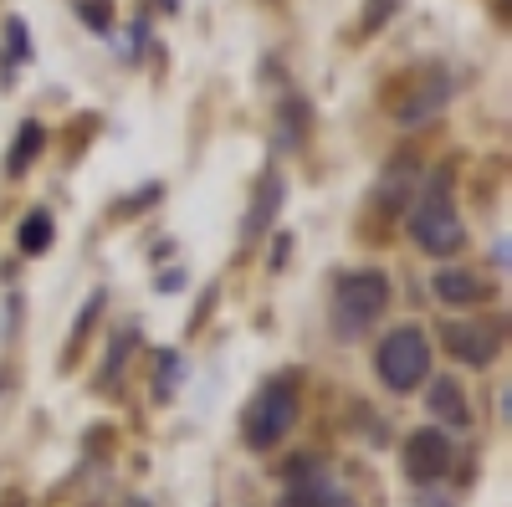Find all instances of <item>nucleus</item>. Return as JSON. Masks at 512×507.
<instances>
[{
    "mask_svg": "<svg viewBox=\"0 0 512 507\" xmlns=\"http://www.w3.org/2000/svg\"><path fill=\"white\" fill-rule=\"evenodd\" d=\"M446 98H451V82L446 77H425V88H415V98H395L390 113L405 123V129H415V123H425L431 113H441Z\"/></svg>",
    "mask_w": 512,
    "mask_h": 507,
    "instance_id": "nucleus-7",
    "label": "nucleus"
},
{
    "mask_svg": "<svg viewBox=\"0 0 512 507\" xmlns=\"http://www.w3.org/2000/svg\"><path fill=\"white\" fill-rule=\"evenodd\" d=\"M384 308H390V277L384 272H354L333 292V333L359 338L384 318Z\"/></svg>",
    "mask_w": 512,
    "mask_h": 507,
    "instance_id": "nucleus-1",
    "label": "nucleus"
},
{
    "mask_svg": "<svg viewBox=\"0 0 512 507\" xmlns=\"http://www.w3.org/2000/svg\"><path fill=\"white\" fill-rule=\"evenodd\" d=\"M446 349L461 364L487 369L497 359V349H502V333H497V323H446Z\"/></svg>",
    "mask_w": 512,
    "mask_h": 507,
    "instance_id": "nucleus-5",
    "label": "nucleus"
},
{
    "mask_svg": "<svg viewBox=\"0 0 512 507\" xmlns=\"http://www.w3.org/2000/svg\"><path fill=\"white\" fill-rule=\"evenodd\" d=\"M451 441L441 436V431H431V426H425V431H415L410 441H405V472L415 477V482H436L446 467H451Z\"/></svg>",
    "mask_w": 512,
    "mask_h": 507,
    "instance_id": "nucleus-6",
    "label": "nucleus"
},
{
    "mask_svg": "<svg viewBox=\"0 0 512 507\" xmlns=\"http://www.w3.org/2000/svg\"><path fill=\"white\" fill-rule=\"evenodd\" d=\"M0 507H21V502H0Z\"/></svg>",
    "mask_w": 512,
    "mask_h": 507,
    "instance_id": "nucleus-20",
    "label": "nucleus"
},
{
    "mask_svg": "<svg viewBox=\"0 0 512 507\" xmlns=\"http://www.w3.org/2000/svg\"><path fill=\"white\" fill-rule=\"evenodd\" d=\"M41 144H47V129L41 123H21V134L6 154V175H21V169H31V159L41 154Z\"/></svg>",
    "mask_w": 512,
    "mask_h": 507,
    "instance_id": "nucleus-11",
    "label": "nucleus"
},
{
    "mask_svg": "<svg viewBox=\"0 0 512 507\" xmlns=\"http://www.w3.org/2000/svg\"><path fill=\"white\" fill-rule=\"evenodd\" d=\"M410 241L431 257H451V251L466 246V226L456 216V205L446 200V190H431L420 195V205L410 210Z\"/></svg>",
    "mask_w": 512,
    "mask_h": 507,
    "instance_id": "nucleus-4",
    "label": "nucleus"
},
{
    "mask_svg": "<svg viewBox=\"0 0 512 507\" xmlns=\"http://www.w3.org/2000/svg\"><path fill=\"white\" fill-rule=\"evenodd\" d=\"M425 410H431L436 420H446L451 431L472 426V410H466V395H461L456 379H446V374H436V379H431V390H425Z\"/></svg>",
    "mask_w": 512,
    "mask_h": 507,
    "instance_id": "nucleus-8",
    "label": "nucleus"
},
{
    "mask_svg": "<svg viewBox=\"0 0 512 507\" xmlns=\"http://www.w3.org/2000/svg\"><path fill=\"white\" fill-rule=\"evenodd\" d=\"M82 21H88L93 31H108V21H113V11H108V0H82Z\"/></svg>",
    "mask_w": 512,
    "mask_h": 507,
    "instance_id": "nucleus-15",
    "label": "nucleus"
},
{
    "mask_svg": "<svg viewBox=\"0 0 512 507\" xmlns=\"http://www.w3.org/2000/svg\"><path fill=\"white\" fill-rule=\"evenodd\" d=\"M128 349H134V328H123L118 338H113V354H108V364H103V379L98 385H118V374H123V359H128Z\"/></svg>",
    "mask_w": 512,
    "mask_h": 507,
    "instance_id": "nucleus-14",
    "label": "nucleus"
},
{
    "mask_svg": "<svg viewBox=\"0 0 512 507\" xmlns=\"http://www.w3.org/2000/svg\"><path fill=\"white\" fill-rule=\"evenodd\" d=\"M175 6H180V0H164V11H175Z\"/></svg>",
    "mask_w": 512,
    "mask_h": 507,
    "instance_id": "nucleus-19",
    "label": "nucleus"
},
{
    "mask_svg": "<svg viewBox=\"0 0 512 507\" xmlns=\"http://www.w3.org/2000/svg\"><path fill=\"white\" fill-rule=\"evenodd\" d=\"M431 287H436V298H441V303H456V308H466V303L487 298V287H482L472 272H441Z\"/></svg>",
    "mask_w": 512,
    "mask_h": 507,
    "instance_id": "nucleus-10",
    "label": "nucleus"
},
{
    "mask_svg": "<svg viewBox=\"0 0 512 507\" xmlns=\"http://www.w3.org/2000/svg\"><path fill=\"white\" fill-rule=\"evenodd\" d=\"M297 426V385L282 374V379H267L262 390H256V400L246 405L241 415V436L251 451H272L287 431Z\"/></svg>",
    "mask_w": 512,
    "mask_h": 507,
    "instance_id": "nucleus-2",
    "label": "nucleus"
},
{
    "mask_svg": "<svg viewBox=\"0 0 512 507\" xmlns=\"http://www.w3.org/2000/svg\"><path fill=\"white\" fill-rule=\"evenodd\" d=\"M277 507H354V497L333 482H297V487L282 492Z\"/></svg>",
    "mask_w": 512,
    "mask_h": 507,
    "instance_id": "nucleus-9",
    "label": "nucleus"
},
{
    "mask_svg": "<svg viewBox=\"0 0 512 507\" xmlns=\"http://www.w3.org/2000/svg\"><path fill=\"white\" fill-rule=\"evenodd\" d=\"M395 6H400V0H369V11H364V31H379V26H384V16H395Z\"/></svg>",
    "mask_w": 512,
    "mask_h": 507,
    "instance_id": "nucleus-17",
    "label": "nucleus"
},
{
    "mask_svg": "<svg viewBox=\"0 0 512 507\" xmlns=\"http://www.w3.org/2000/svg\"><path fill=\"white\" fill-rule=\"evenodd\" d=\"M374 369L395 395L420 390L425 379H431V338L420 328H390V338H384L379 354H374Z\"/></svg>",
    "mask_w": 512,
    "mask_h": 507,
    "instance_id": "nucleus-3",
    "label": "nucleus"
},
{
    "mask_svg": "<svg viewBox=\"0 0 512 507\" xmlns=\"http://www.w3.org/2000/svg\"><path fill=\"white\" fill-rule=\"evenodd\" d=\"M6 36H11V57H21V62H26V57H31V41H26V21H16V16H11V21H6Z\"/></svg>",
    "mask_w": 512,
    "mask_h": 507,
    "instance_id": "nucleus-18",
    "label": "nucleus"
},
{
    "mask_svg": "<svg viewBox=\"0 0 512 507\" xmlns=\"http://www.w3.org/2000/svg\"><path fill=\"white\" fill-rule=\"evenodd\" d=\"M98 308H103V292H93V298H88V308L77 313V328H72V344H82V338H88V328H93Z\"/></svg>",
    "mask_w": 512,
    "mask_h": 507,
    "instance_id": "nucleus-16",
    "label": "nucleus"
},
{
    "mask_svg": "<svg viewBox=\"0 0 512 507\" xmlns=\"http://www.w3.org/2000/svg\"><path fill=\"white\" fill-rule=\"evenodd\" d=\"M16 246L26 251V257H41V251L52 246V216H41V210H36V216H26L16 226Z\"/></svg>",
    "mask_w": 512,
    "mask_h": 507,
    "instance_id": "nucleus-13",
    "label": "nucleus"
},
{
    "mask_svg": "<svg viewBox=\"0 0 512 507\" xmlns=\"http://www.w3.org/2000/svg\"><path fill=\"white\" fill-rule=\"evenodd\" d=\"M277 200H282V175H267V180H262V195H256L251 221H246V241H251V236H262V226L277 216Z\"/></svg>",
    "mask_w": 512,
    "mask_h": 507,
    "instance_id": "nucleus-12",
    "label": "nucleus"
}]
</instances>
